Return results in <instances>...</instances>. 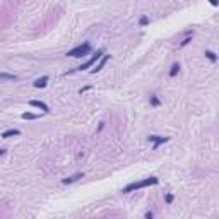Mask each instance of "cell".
I'll list each match as a JSON object with an SVG mask.
<instances>
[{"mask_svg": "<svg viewBox=\"0 0 219 219\" xmlns=\"http://www.w3.org/2000/svg\"><path fill=\"white\" fill-rule=\"evenodd\" d=\"M103 55H104V52H103V50H98V52H96L94 55L91 57L89 60H87V62H84V64H82L81 67H77L75 70H86V69H91V67H93V65L96 64V62H99V60H101V57H103Z\"/></svg>", "mask_w": 219, "mask_h": 219, "instance_id": "cell-3", "label": "cell"}, {"mask_svg": "<svg viewBox=\"0 0 219 219\" xmlns=\"http://www.w3.org/2000/svg\"><path fill=\"white\" fill-rule=\"evenodd\" d=\"M89 52H91V45H89V43H82V45H79V46H75V48H72V50H69V52H67V57L81 58V57H86Z\"/></svg>", "mask_w": 219, "mask_h": 219, "instance_id": "cell-2", "label": "cell"}, {"mask_svg": "<svg viewBox=\"0 0 219 219\" xmlns=\"http://www.w3.org/2000/svg\"><path fill=\"white\" fill-rule=\"evenodd\" d=\"M139 24H141V26H147V24H149V17H147V16H142Z\"/></svg>", "mask_w": 219, "mask_h": 219, "instance_id": "cell-15", "label": "cell"}, {"mask_svg": "<svg viewBox=\"0 0 219 219\" xmlns=\"http://www.w3.org/2000/svg\"><path fill=\"white\" fill-rule=\"evenodd\" d=\"M170 141V137H161V135H149V142H154V146H152V149H158L163 142H168Z\"/></svg>", "mask_w": 219, "mask_h": 219, "instance_id": "cell-4", "label": "cell"}, {"mask_svg": "<svg viewBox=\"0 0 219 219\" xmlns=\"http://www.w3.org/2000/svg\"><path fill=\"white\" fill-rule=\"evenodd\" d=\"M89 89H91V86H84L82 89H79V93L82 94V93H86V91H89Z\"/></svg>", "mask_w": 219, "mask_h": 219, "instance_id": "cell-18", "label": "cell"}, {"mask_svg": "<svg viewBox=\"0 0 219 219\" xmlns=\"http://www.w3.org/2000/svg\"><path fill=\"white\" fill-rule=\"evenodd\" d=\"M158 183H159V178H156V176H149V178H146V180L133 181V183L127 185V187L123 188V193L135 192V190H139V188H144V187H149V185H158Z\"/></svg>", "mask_w": 219, "mask_h": 219, "instance_id": "cell-1", "label": "cell"}, {"mask_svg": "<svg viewBox=\"0 0 219 219\" xmlns=\"http://www.w3.org/2000/svg\"><path fill=\"white\" fill-rule=\"evenodd\" d=\"M81 178H84V173H75V175H70V176H67V178H64L62 183L64 185H70V183H74V181L81 180Z\"/></svg>", "mask_w": 219, "mask_h": 219, "instance_id": "cell-5", "label": "cell"}, {"mask_svg": "<svg viewBox=\"0 0 219 219\" xmlns=\"http://www.w3.org/2000/svg\"><path fill=\"white\" fill-rule=\"evenodd\" d=\"M17 75H14V74H7V72H0V82L4 81H17Z\"/></svg>", "mask_w": 219, "mask_h": 219, "instance_id": "cell-8", "label": "cell"}, {"mask_svg": "<svg viewBox=\"0 0 219 219\" xmlns=\"http://www.w3.org/2000/svg\"><path fill=\"white\" fill-rule=\"evenodd\" d=\"M5 152H7V151H5V149H0V156H4Z\"/></svg>", "mask_w": 219, "mask_h": 219, "instance_id": "cell-21", "label": "cell"}, {"mask_svg": "<svg viewBox=\"0 0 219 219\" xmlns=\"http://www.w3.org/2000/svg\"><path fill=\"white\" fill-rule=\"evenodd\" d=\"M206 57H207V58H209L210 62H216V60H217V55H216L214 52H209V50H207V52H206Z\"/></svg>", "mask_w": 219, "mask_h": 219, "instance_id": "cell-13", "label": "cell"}, {"mask_svg": "<svg viewBox=\"0 0 219 219\" xmlns=\"http://www.w3.org/2000/svg\"><path fill=\"white\" fill-rule=\"evenodd\" d=\"M151 104H152V106H159V104H161V101H159V98L156 94L151 96Z\"/></svg>", "mask_w": 219, "mask_h": 219, "instance_id": "cell-14", "label": "cell"}, {"mask_svg": "<svg viewBox=\"0 0 219 219\" xmlns=\"http://www.w3.org/2000/svg\"><path fill=\"white\" fill-rule=\"evenodd\" d=\"M178 70H180V64H173L171 70H170V77H175L176 74H178Z\"/></svg>", "mask_w": 219, "mask_h": 219, "instance_id": "cell-12", "label": "cell"}, {"mask_svg": "<svg viewBox=\"0 0 219 219\" xmlns=\"http://www.w3.org/2000/svg\"><path fill=\"white\" fill-rule=\"evenodd\" d=\"M46 82H48V75H43V77L36 79V81L33 82V86H35V87H38V89H39V87H45V86H46Z\"/></svg>", "mask_w": 219, "mask_h": 219, "instance_id": "cell-9", "label": "cell"}, {"mask_svg": "<svg viewBox=\"0 0 219 219\" xmlns=\"http://www.w3.org/2000/svg\"><path fill=\"white\" fill-rule=\"evenodd\" d=\"M190 41H192V38H190V36H187V38H185L183 41H181V45H180V46H181V48H183V46H187V45H188Z\"/></svg>", "mask_w": 219, "mask_h": 219, "instance_id": "cell-16", "label": "cell"}, {"mask_svg": "<svg viewBox=\"0 0 219 219\" xmlns=\"http://www.w3.org/2000/svg\"><path fill=\"white\" fill-rule=\"evenodd\" d=\"M19 133H21V132H19L17 129H10V130H5L0 137H2V139H9V137H14V135H19Z\"/></svg>", "mask_w": 219, "mask_h": 219, "instance_id": "cell-10", "label": "cell"}, {"mask_svg": "<svg viewBox=\"0 0 219 219\" xmlns=\"http://www.w3.org/2000/svg\"><path fill=\"white\" fill-rule=\"evenodd\" d=\"M22 120H36V118H39V115H36V113H31V111H26L21 115Z\"/></svg>", "mask_w": 219, "mask_h": 219, "instance_id": "cell-11", "label": "cell"}, {"mask_svg": "<svg viewBox=\"0 0 219 219\" xmlns=\"http://www.w3.org/2000/svg\"><path fill=\"white\" fill-rule=\"evenodd\" d=\"M164 200H166V204H171L173 202V193H166V199H164Z\"/></svg>", "mask_w": 219, "mask_h": 219, "instance_id": "cell-17", "label": "cell"}, {"mask_svg": "<svg viewBox=\"0 0 219 219\" xmlns=\"http://www.w3.org/2000/svg\"><path fill=\"white\" fill-rule=\"evenodd\" d=\"M108 60H110V55H103V57H101V60L98 62V65H94V69H91V74L99 72V70H101V69L104 67V64H106Z\"/></svg>", "mask_w": 219, "mask_h": 219, "instance_id": "cell-6", "label": "cell"}, {"mask_svg": "<svg viewBox=\"0 0 219 219\" xmlns=\"http://www.w3.org/2000/svg\"><path fill=\"white\" fill-rule=\"evenodd\" d=\"M29 104H31V106H35V108H39V110H43L45 113H48V111H50V108H48V104H46V103H43V101H38V99H31V101H29Z\"/></svg>", "mask_w": 219, "mask_h": 219, "instance_id": "cell-7", "label": "cell"}, {"mask_svg": "<svg viewBox=\"0 0 219 219\" xmlns=\"http://www.w3.org/2000/svg\"><path fill=\"white\" fill-rule=\"evenodd\" d=\"M146 219H154V216H152V212H147V214H146Z\"/></svg>", "mask_w": 219, "mask_h": 219, "instance_id": "cell-20", "label": "cell"}, {"mask_svg": "<svg viewBox=\"0 0 219 219\" xmlns=\"http://www.w3.org/2000/svg\"><path fill=\"white\" fill-rule=\"evenodd\" d=\"M103 129H104V122H101V123H99V127H98V132H101Z\"/></svg>", "mask_w": 219, "mask_h": 219, "instance_id": "cell-19", "label": "cell"}]
</instances>
